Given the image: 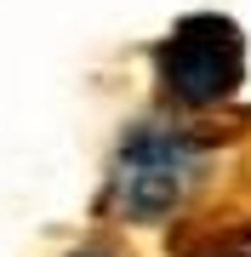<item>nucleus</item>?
I'll return each instance as SVG.
<instances>
[{
	"mask_svg": "<svg viewBox=\"0 0 251 257\" xmlns=\"http://www.w3.org/2000/svg\"><path fill=\"white\" fill-rule=\"evenodd\" d=\"M217 160H223V132L188 126V120H143L114 149L103 206L120 223L160 229L205 200Z\"/></svg>",
	"mask_w": 251,
	"mask_h": 257,
	"instance_id": "f257e3e1",
	"label": "nucleus"
},
{
	"mask_svg": "<svg viewBox=\"0 0 251 257\" xmlns=\"http://www.w3.org/2000/svg\"><path fill=\"white\" fill-rule=\"evenodd\" d=\"M154 74L160 92H166L177 109H217L240 92L245 80V40L228 18H183L166 40L154 46Z\"/></svg>",
	"mask_w": 251,
	"mask_h": 257,
	"instance_id": "f03ea898",
	"label": "nucleus"
},
{
	"mask_svg": "<svg viewBox=\"0 0 251 257\" xmlns=\"http://www.w3.org/2000/svg\"><path fill=\"white\" fill-rule=\"evenodd\" d=\"M69 257H114V251H69Z\"/></svg>",
	"mask_w": 251,
	"mask_h": 257,
	"instance_id": "7ed1b4c3",
	"label": "nucleus"
},
{
	"mask_svg": "<svg viewBox=\"0 0 251 257\" xmlns=\"http://www.w3.org/2000/svg\"><path fill=\"white\" fill-rule=\"evenodd\" d=\"M211 257H223V251H211Z\"/></svg>",
	"mask_w": 251,
	"mask_h": 257,
	"instance_id": "20e7f679",
	"label": "nucleus"
}]
</instances>
